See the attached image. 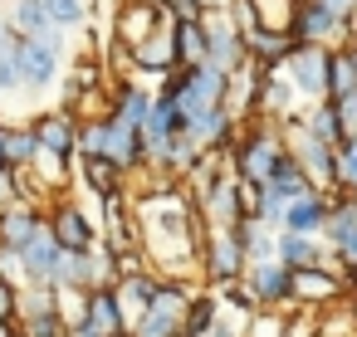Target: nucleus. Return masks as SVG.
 <instances>
[{"mask_svg":"<svg viewBox=\"0 0 357 337\" xmlns=\"http://www.w3.org/2000/svg\"><path fill=\"white\" fill-rule=\"evenodd\" d=\"M162 88H167V93L181 103V113L191 118V113H201V108H215V103H225V69H215V64L172 69Z\"/></svg>","mask_w":357,"mask_h":337,"instance_id":"1","label":"nucleus"},{"mask_svg":"<svg viewBox=\"0 0 357 337\" xmlns=\"http://www.w3.org/2000/svg\"><path fill=\"white\" fill-rule=\"evenodd\" d=\"M284 74L294 79L303 103H323L328 98V45H294L284 54Z\"/></svg>","mask_w":357,"mask_h":337,"instance_id":"2","label":"nucleus"},{"mask_svg":"<svg viewBox=\"0 0 357 337\" xmlns=\"http://www.w3.org/2000/svg\"><path fill=\"white\" fill-rule=\"evenodd\" d=\"M201 274L215 279V283H230V279L245 274V244H240L235 225L230 230H211L206 225V235H201Z\"/></svg>","mask_w":357,"mask_h":337,"instance_id":"3","label":"nucleus"},{"mask_svg":"<svg viewBox=\"0 0 357 337\" xmlns=\"http://www.w3.org/2000/svg\"><path fill=\"white\" fill-rule=\"evenodd\" d=\"M289 40L294 45H347V20L342 15H333V10H323L318 0H298V15H294V25H289Z\"/></svg>","mask_w":357,"mask_h":337,"instance_id":"4","label":"nucleus"},{"mask_svg":"<svg viewBox=\"0 0 357 337\" xmlns=\"http://www.w3.org/2000/svg\"><path fill=\"white\" fill-rule=\"evenodd\" d=\"M79 322L93 332V337H128V313L118 303V288L113 283H93L84 288V313Z\"/></svg>","mask_w":357,"mask_h":337,"instance_id":"5","label":"nucleus"},{"mask_svg":"<svg viewBox=\"0 0 357 337\" xmlns=\"http://www.w3.org/2000/svg\"><path fill=\"white\" fill-rule=\"evenodd\" d=\"M206 20V64H215V69H235V64H245V40H240V30L230 25V15L225 10H206L201 15Z\"/></svg>","mask_w":357,"mask_h":337,"instance_id":"6","label":"nucleus"},{"mask_svg":"<svg viewBox=\"0 0 357 337\" xmlns=\"http://www.w3.org/2000/svg\"><path fill=\"white\" fill-rule=\"evenodd\" d=\"M20 269H25V279L30 283H50L54 279V269H59V259H64V244L54 240V230H50V220L30 235V244L20 249V254H10Z\"/></svg>","mask_w":357,"mask_h":337,"instance_id":"7","label":"nucleus"},{"mask_svg":"<svg viewBox=\"0 0 357 337\" xmlns=\"http://www.w3.org/2000/svg\"><path fill=\"white\" fill-rule=\"evenodd\" d=\"M10 35H15V30H10ZM15 54H20V79H25V88H50L54 74H59V54H64V49L45 45V40H30V35H15Z\"/></svg>","mask_w":357,"mask_h":337,"instance_id":"8","label":"nucleus"},{"mask_svg":"<svg viewBox=\"0 0 357 337\" xmlns=\"http://www.w3.org/2000/svg\"><path fill=\"white\" fill-rule=\"evenodd\" d=\"M328 210H333V196H328V191H303V196L284 201L279 230H294V235H323Z\"/></svg>","mask_w":357,"mask_h":337,"instance_id":"9","label":"nucleus"},{"mask_svg":"<svg viewBox=\"0 0 357 337\" xmlns=\"http://www.w3.org/2000/svg\"><path fill=\"white\" fill-rule=\"evenodd\" d=\"M30 127L40 137V152H54V157H74L79 152V113L74 108H54V113L35 118Z\"/></svg>","mask_w":357,"mask_h":337,"instance_id":"10","label":"nucleus"},{"mask_svg":"<svg viewBox=\"0 0 357 337\" xmlns=\"http://www.w3.org/2000/svg\"><path fill=\"white\" fill-rule=\"evenodd\" d=\"M342 274L323 269V264H308V269H289V298L298 303H337L342 298Z\"/></svg>","mask_w":357,"mask_h":337,"instance_id":"11","label":"nucleus"},{"mask_svg":"<svg viewBox=\"0 0 357 337\" xmlns=\"http://www.w3.org/2000/svg\"><path fill=\"white\" fill-rule=\"evenodd\" d=\"M128 54H132V74H162V79H167V74L176 69V54H172V20H167L162 30H152L147 40H137Z\"/></svg>","mask_w":357,"mask_h":337,"instance_id":"12","label":"nucleus"},{"mask_svg":"<svg viewBox=\"0 0 357 337\" xmlns=\"http://www.w3.org/2000/svg\"><path fill=\"white\" fill-rule=\"evenodd\" d=\"M50 230L64 249H93V225H89V210L74 205V201H54L50 210Z\"/></svg>","mask_w":357,"mask_h":337,"instance_id":"13","label":"nucleus"},{"mask_svg":"<svg viewBox=\"0 0 357 337\" xmlns=\"http://www.w3.org/2000/svg\"><path fill=\"white\" fill-rule=\"evenodd\" d=\"M167 15L162 6H152V0H123V10H118V45L132 49L137 40H147L152 30H162Z\"/></svg>","mask_w":357,"mask_h":337,"instance_id":"14","label":"nucleus"},{"mask_svg":"<svg viewBox=\"0 0 357 337\" xmlns=\"http://www.w3.org/2000/svg\"><path fill=\"white\" fill-rule=\"evenodd\" d=\"M40 225H45V215L35 205H25V201L6 205V210H0V254H20Z\"/></svg>","mask_w":357,"mask_h":337,"instance_id":"15","label":"nucleus"},{"mask_svg":"<svg viewBox=\"0 0 357 337\" xmlns=\"http://www.w3.org/2000/svg\"><path fill=\"white\" fill-rule=\"evenodd\" d=\"M303 191H318V186L308 181V171L298 166V157L284 147V152H279V162H274V171L264 176V196L284 205V201H294V196H303Z\"/></svg>","mask_w":357,"mask_h":337,"instance_id":"16","label":"nucleus"},{"mask_svg":"<svg viewBox=\"0 0 357 337\" xmlns=\"http://www.w3.org/2000/svg\"><path fill=\"white\" fill-rule=\"evenodd\" d=\"M245 283H250L255 303H264V308H274V303L289 298V269H284L279 259H255V264H245Z\"/></svg>","mask_w":357,"mask_h":337,"instance_id":"17","label":"nucleus"},{"mask_svg":"<svg viewBox=\"0 0 357 337\" xmlns=\"http://www.w3.org/2000/svg\"><path fill=\"white\" fill-rule=\"evenodd\" d=\"M10 30H15V35H30V40H45V45H54V49H64V30L45 15V0H15Z\"/></svg>","mask_w":357,"mask_h":337,"instance_id":"18","label":"nucleus"},{"mask_svg":"<svg viewBox=\"0 0 357 337\" xmlns=\"http://www.w3.org/2000/svg\"><path fill=\"white\" fill-rule=\"evenodd\" d=\"M79 181H84L93 196H113V191H123L128 171H123L113 157H103V152H79Z\"/></svg>","mask_w":357,"mask_h":337,"instance_id":"19","label":"nucleus"},{"mask_svg":"<svg viewBox=\"0 0 357 337\" xmlns=\"http://www.w3.org/2000/svg\"><path fill=\"white\" fill-rule=\"evenodd\" d=\"M40 152L35 127H0V171H25Z\"/></svg>","mask_w":357,"mask_h":337,"instance_id":"20","label":"nucleus"},{"mask_svg":"<svg viewBox=\"0 0 357 337\" xmlns=\"http://www.w3.org/2000/svg\"><path fill=\"white\" fill-rule=\"evenodd\" d=\"M172 54L176 69L206 64V20H172Z\"/></svg>","mask_w":357,"mask_h":337,"instance_id":"21","label":"nucleus"},{"mask_svg":"<svg viewBox=\"0 0 357 337\" xmlns=\"http://www.w3.org/2000/svg\"><path fill=\"white\" fill-rule=\"evenodd\" d=\"M274 259H279L284 269H308V264H323L328 254L318 249V240H313V235L279 230V235H274Z\"/></svg>","mask_w":357,"mask_h":337,"instance_id":"22","label":"nucleus"},{"mask_svg":"<svg viewBox=\"0 0 357 337\" xmlns=\"http://www.w3.org/2000/svg\"><path fill=\"white\" fill-rule=\"evenodd\" d=\"M240 40H245V59H255V64H264V69H269V64H284V54L294 49V40H289L284 30H259V25L245 30Z\"/></svg>","mask_w":357,"mask_h":337,"instance_id":"23","label":"nucleus"},{"mask_svg":"<svg viewBox=\"0 0 357 337\" xmlns=\"http://www.w3.org/2000/svg\"><path fill=\"white\" fill-rule=\"evenodd\" d=\"M245 6H250L259 30H284V35H289L294 15H298V0H245Z\"/></svg>","mask_w":357,"mask_h":337,"instance_id":"24","label":"nucleus"},{"mask_svg":"<svg viewBox=\"0 0 357 337\" xmlns=\"http://www.w3.org/2000/svg\"><path fill=\"white\" fill-rule=\"evenodd\" d=\"M303 127H308L318 142H328V147L347 142V137H342V123H337V108H333V98H323V103H308V118H303Z\"/></svg>","mask_w":357,"mask_h":337,"instance_id":"25","label":"nucleus"},{"mask_svg":"<svg viewBox=\"0 0 357 337\" xmlns=\"http://www.w3.org/2000/svg\"><path fill=\"white\" fill-rule=\"evenodd\" d=\"M113 288H118V303H123V308L132 303V308L142 313V308H147V298L157 293V279H152L147 269H132V274H118V283H113Z\"/></svg>","mask_w":357,"mask_h":337,"instance_id":"26","label":"nucleus"},{"mask_svg":"<svg viewBox=\"0 0 357 337\" xmlns=\"http://www.w3.org/2000/svg\"><path fill=\"white\" fill-rule=\"evenodd\" d=\"M347 88H357V69H352L347 45H333L328 49V98H342Z\"/></svg>","mask_w":357,"mask_h":337,"instance_id":"27","label":"nucleus"},{"mask_svg":"<svg viewBox=\"0 0 357 337\" xmlns=\"http://www.w3.org/2000/svg\"><path fill=\"white\" fill-rule=\"evenodd\" d=\"M20 332L25 337H69V318L59 308H50V313H35V318H20Z\"/></svg>","mask_w":357,"mask_h":337,"instance_id":"28","label":"nucleus"},{"mask_svg":"<svg viewBox=\"0 0 357 337\" xmlns=\"http://www.w3.org/2000/svg\"><path fill=\"white\" fill-rule=\"evenodd\" d=\"M10 30V25H6ZM25 79H20V54H15V35H6V45H0V93H20Z\"/></svg>","mask_w":357,"mask_h":337,"instance_id":"29","label":"nucleus"},{"mask_svg":"<svg viewBox=\"0 0 357 337\" xmlns=\"http://www.w3.org/2000/svg\"><path fill=\"white\" fill-rule=\"evenodd\" d=\"M337 191L357 201V137L337 142Z\"/></svg>","mask_w":357,"mask_h":337,"instance_id":"30","label":"nucleus"},{"mask_svg":"<svg viewBox=\"0 0 357 337\" xmlns=\"http://www.w3.org/2000/svg\"><path fill=\"white\" fill-rule=\"evenodd\" d=\"M45 15H50L59 30H79L84 15H89V6H84V0H45Z\"/></svg>","mask_w":357,"mask_h":337,"instance_id":"31","label":"nucleus"},{"mask_svg":"<svg viewBox=\"0 0 357 337\" xmlns=\"http://www.w3.org/2000/svg\"><path fill=\"white\" fill-rule=\"evenodd\" d=\"M337 108V123H342V137H357V88H347L342 98H333Z\"/></svg>","mask_w":357,"mask_h":337,"instance_id":"32","label":"nucleus"},{"mask_svg":"<svg viewBox=\"0 0 357 337\" xmlns=\"http://www.w3.org/2000/svg\"><path fill=\"white\" fill-rule=\"evenodd\" d=\"M6 318H15V288L0 279V322H6Z\"/></svg>","mask_w":357,"mask_h":337,"instance_id":"33","label":"nucleus"},{"mask_svg":"<svg viewBox=\"0 0 357 337\" xmlns=\"http://www.w3.org/2000/svg\"><path fill=\"white\" fill-rule=\"evenodd\" d=\"M323 10H333V15H342V20H352L357 15V0H318Z\"/></svg>","mask_w":357,"mask_h":337,"instance_id":"34","label":"nucleus"},{"mask_svg":"<svg viewBox=\"0 0 357 337\" xmlns=\"http://www.w3.org/2000/svg\"><path fill=\"white\" fill-rule=\"evenodd\" d=\"M347 54H352V69H357V45H352V40H347Z\"/></svg>","mask_w":357,"mask_h":337,"instance_id":"35","label":"nucleus"},{"mask_svg":"<svg viewBox=\"0 0 357 337\" xmlns=\"http://www.w3.org/2000/svg\"><path fill=\"white\" fill-rule=\"evenodd\" d=\"M352 327H357V288H352Z\"/></svg>","mask_w":357,"mask_h":337,"instance_id":"36","label":"nucleus"},{"mask_svg":"<svg viewBox=\"0 0 357 337\" xmlns=\"http://www.w3.org/2000/svg\"><path fill=\"white\" fill-rule=\"evenodd\" d=\"M6 35H10V30H6V20H0V45H6Z\"/></svg>","mask_w":357,"mask_h":337,"instance_id":"37","label":"nucleus"}]
</instances>
